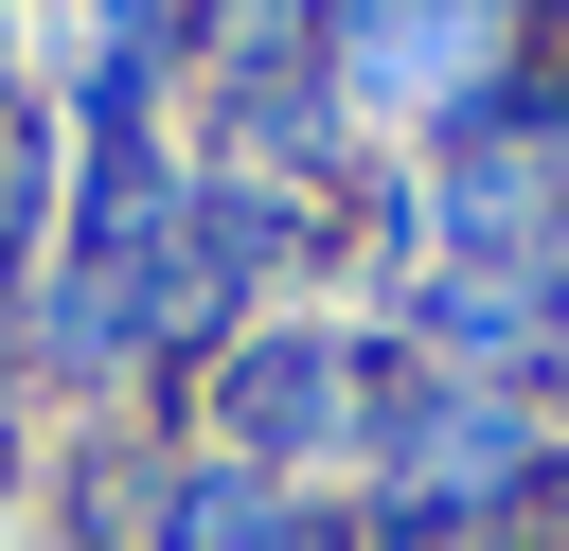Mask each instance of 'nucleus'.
<instances>
[{"mask_svg":"<svg viewBox=\"0 0 569 551\" xmlns=\"http://www.w3.org/2000/svg\"><path fill=\"white\" fill-rule=\"evenodd\" d=\"M498 0H356V107H462Z\"/></svg>","mask_w":569,"mask_h":551,"instance_id":"obj_1","label":"nucleus"},{"mask_svg":"<svg viewBox=\"0 0 569 551\" xmlns=\"http://www.w3.org/2000/svg\"><path fill=\"white\" fill-rule=\"evenodd\" d=\"M231 409H249V444H320V427H338V355H320V338H267V355L231 373Z\"/></svg>","mask_w":569,"mask_h":551,"instance_id":"obj_2","label":"nucleus"},{"mask_svg":"<svg viewBox=\"0 0 569 551\" xmlns=\"http://www.w3.org/2000/svg\"><path fill=\"white\" fill-rule=\"evenodd\" d=\"M160 551H302V515L249 480V462H213V480H178V515H160Z\"/></svg>","mask_w":569,"mask_h":551,"instance_id":"obj_3","label":"nucleus"},{"mask_svg":"<svg viewBox=\"0 0 569 551\" xmlns=\"http://www.w3.org/2000/svg\"><path fill=\"white\" fill-rule=\"evenodd\" d=\"M36 231V142H0V249Z\"/></svg>","mask_w":569,"mask_h":551,"instance_id":"obj_4","label":"nucleus"}]
</instances>
